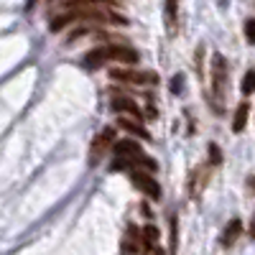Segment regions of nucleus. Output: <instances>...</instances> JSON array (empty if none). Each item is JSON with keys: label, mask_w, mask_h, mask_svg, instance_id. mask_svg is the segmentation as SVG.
<instances>
[{"label": "nucleus", "mask_w": 255, "mask_h": 255, "mask_svg": "<svg viewBox=\"0 0 255 255\" xmlns=\"http://www.w3.org/2000/svg\"><path fill=\"white\" fill-rule=\"evenodd\" d=\"M108 61H118V64H138V51L123 44H110V46H97L92 51H87L84 56V67L87 69H100Z\"/></svg>", "instance_id": "nucleus-1"}, {"label": "nucleus", "mask_w": 255, "mask_h": 255, "mask_svg": "<svg viewBox=\"0 0 255 255\" xmlns=\"http://www.w3.org/2000/svg\"><path fill=\"white\" fill-rule=\"evenodd\" d=\"M212 95H215L220 102L227 97V90H230V67H227V59L222 54H215L212 56Z\"/></svg>", "instance_id": "nucleus-2"}, {"label": "nucleus", "mask_w": 255, "mask_h": 255, "mask_svg": "<svg viewBox=\"0 0 255 255\" xmlns=\"http://www.w3.org/2000/svg\"><path fill=\"white\" fill-rule=\"evenodd\" d=\"M130 184L138 191H143L148 199H161V186L153 179V174H148V171H130Z\"/></svg>", "instance_id": "nucleus-3"}, {"label": "nucleus", "mask_w": 255, "mask_h": 255, "mask_svg": "<svg viewBox=\"0 0 255 255\" xmlns=\"http://www.w3.org/2000/svg\"><path fill=\"white\" fill-rule=\"evenodd\" d=\"M113 143H115V128H105V130L95 138V143H92V151H90V166H97V163L102 161V156L113 148Z\"/></svg>", "instance_id": "nucleus-4"}, {"label": "nucleus", "mask_w": 255, "mask_h": 255, "mask_svg": "<svg viewBox=\"0 0 255 255\" xmlns=\"http://www.w3.org/2000/svg\"><path fill=\"white\" fill-rule=\"evenodd\" d=\"M110 77L125 84H158V74L153 72H130V69H113Z\"/></svg>", "instance_id": "nucleus-5"}, {"label": "nucleus", "mask_w": 255, "mask_h": 255, "mask_svg": "<svg viewBox=\"0 0 255 255\" xmlns=\"http://www.w3.org/2000/svg\"><path fill=\"white\" fill-rule=\"evenodd\" d=\"M110 108H113L115 113H123V115H130V118H135V120H143L140 108L135 105V100H130V97H123V95L113 97V100H110Z\"/></svg>", "instance_id": "nucleus-6"}, {"label": "nucleus", "mask_w": 255, "mask_h": 255, "mask_svg": "<svg viewBox=\"0 0 255 255\" xmlns=\"http://www.w3.org/2000/svg\"><path fill=\"white\" fill-rule=\"evenodd\" d=\"M240 235H243V220H240V217H232V220L225 225V230H222L220 245H222V248H232V245L238 243Z\"/></svg>", "instance_id": "nucleus-7"}, {"label": "nucleus", "mask_w": 255, "mask_h": 255, "mask_svg": "<svg viewBox=\"0 0 255 255\" xmlns=\"http://www.w3.org/2000/svg\"><path fill=\"white\" fill-rule=\"evenodd\" d=\"M125 133H130L133 138H140V140H151V133L143 128V123L140 120H130V118H120V123H118Z\"/></svg>", "instance_id": "nucleus-8"}, {"label": "nucleus", "mask_w": 255, "mask_h": 255, "mask_svg": "<svg viewBox=\"0 0 255 255\" xmlns=\"http://www.w3.org/2000/svg\"><path fill=\"white\" fill-rule=\"evenodd\" d=\"M113 153L115 156H138L143 151H140V143L135 138H123V140L113 143Z\"/></svg>", "instance_id": "nucleus-9"}, {"label": "nucleus", "mask_w": 255, "mask_h": 255, "mask_svg": "<svg viewBox=\"0 0 255 255\" xmlns=\"http://www.w3.org/2000/svg\"><path fill=\"white\" fill-rule=\"evenodd\" d=\"M168 253L171 255H176V250H179V217L176 215H171L168 217Z\"/></svg>", "instance_id": "nucleus-10"}, {"label": "nucleus", "mask_w": 255, "mask_h": 255, "mask_svg": "<svg viewBox=\"0 0 255 255\" xmlns=\"http://www.w3.org/2000/svg\"><path fill=\"white\" fill-rule=\"evenodd\" d=\"M248 115H250V105L248 102H240L238 110H235V118H232V130L240 133L243 128H245V123H248Z\"/></svg>", "instance_id": "nucleus-11"}, {"label": "nucleus", "mask_w": 255, "mask_h": 255, "mask_svg": "<svg viewBox=\"0 0 255 255\" xmlns=\"http://www.w3.org/2000/svg\"><path fill=\"white\" fill-rule=\"evenodd\" d=\"M158 227L156 225H145L143 230H140V240H143V248L145 250H151V248H156V243H158Z\"/></svg>", "instance_id": "nucleus-12"}, {"label": "nucleus", "mask_w": 255, "mask_h": 255, "mask_svg": "<svg viewBox=\"0 0 255 255\" xmlns=\"http://www.w3.org/2000/svg\"><path fill=\"white\" fill-rule=\"evenodd\" d=\"M176 13H179V0H166L163 3V18H166L168 31H174V26H176Z\"/></svg>", "instance_id": "nucleus-13"}, {"label": "nucleus", "mask_w": 255, "mask_h": 255, "mask_svg": "<svg viewBox=\"0 0 255 255\" xmlns=\"http://www.w3.org/2000/svg\"><path fill=\"white\" fill-rule=\"evenodd\" d=\"M240 92H243V95H253V92H255V69H250V72L243 77Z\"/></svg>", "instance_id": "nucleus-14"}, {"label": "nucleus", "mask_w": 255, "mask_h": 255, "mask_svg": "<svg viewBox=\"0 0 255 255\" xmlns=\"http://www.w3.org/2000/svg\"><path fill=\"white\" fill-rule=\"evenodd\" d=\"M207 151H209V166H220V163H222V151H220V145L209 143Z\"/></svg>", "instance_id": "nucleus-15"}, {"label": "nucleus", "mask_w": 255, "mask_h": 255, "mask_svg": "<svg viewBox=\"0 0 255 255\" xmlns=\"http://www.w3.org/2000/svg\"><path fill=\"white\" fill-rule=\"evenodd\" d=\"M243 31H245V41L255 46V18H248V20H245Z\"/></svg>", "instance_id": "nucleus-16"}, {"label": "nucleus", "mask_w": 255, "mask_h": 255, "mask_svg": "<svg viewBox=\"0 0 255 255\" xmlns=\"http://www.w3.org/2000/svg\"><path fill=\"white\" fill-rule=\"evenodd\" d=\"M138 248H140V243H138V240H130V238H125V240H123V253H125V255L138 253Z\"/></svg>", "instance_id": "nucleus-17"}, {"label": "nucleus", "mask_w": 255, "mask_h": 255, "mask_svg": "<svg viewBox=\"0 0 255 255\" xmlns=\"http://www.w3.org/2000/svg\"><path fill=\"white\" fill-rule=\"evenodd\" d=\"M184 90V74H176L171 79V92H181Z\"/></svg>", "instance_id": "nucleus-18"}, {"label": "nucleus", "mask_w": 255, "mask_h": 255, "mask_svg": "<svg viewBox=\"0 0 255 255\" xmlns=\"http://www.w3.org/2000/svg\"><path fill=\"white\" fill-rule=\"evenodd\" d=\"M148 255H166V253H163V250L156 245V248H151V250H148Z\"/></svg>", "instance_id": "nucleus-19"}, {"label": "nucleus", "mask_w": 255, "mask_h": 255, "mask_svg": "<svg viewBox=\"0 0 255 255\" xmlns=\"http://www.w3.org/2000/svg\"><path fill=\"white\" fill-rule=\"evenodd\" d=\"M250 240H255V217H253V222H250Z\"/></svg>", "instance_id": "nucleus-20"}, {"label": "nucleus", "mask_w": 255, "mask_h": 255, "mask_svg": "<svg viewBox=\"0 0 255 255\" xmlns=\"http://www.w3.org/2000/svg\"><path fill=\"white\" fill-rule=\"evenodd\" d=\"M248 186H250V189L255 191V176H250V179H248Z\"/></svg>", "instance_id": "nucleus-21"}]
</instances>
